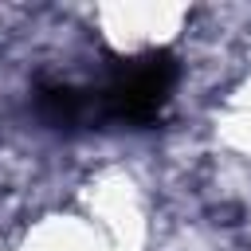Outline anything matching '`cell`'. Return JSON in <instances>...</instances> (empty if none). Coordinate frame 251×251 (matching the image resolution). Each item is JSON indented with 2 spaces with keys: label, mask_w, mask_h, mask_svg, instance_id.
<instances>
[{
  "label": "cell",
  "mask_w": 251,
  "mask_h": 251,
  "mask_svg": "<svg viewBox=\"0 0 251 251\" xmlns=\"http://www.w3.org/2000/svg\"><path fill=\"white\" fill-rule=\"evenodd\" d=\"M35 114L55 129H75L82 122H94V94L67 82H51V86H39Z\"/></svg>",
  "instance_id": "obj_2"
},
{
  "label": "cell",
  "mask_w": 251,
  "mask_h": 251,
  "mask_svg": "<svg viewBox=\"0 0 251 251\" xmlns=\"http://www.w3.org/2000/svg\"><path fill=\"white\" fill-rule=\"evenodd\" d=\"M176 86V63L165 51L137 55L114 67L102 90H94V122H122V126H149L165 110Z\"/></svg>",
  "instance_id": "obj_1"
}]
</instances>
